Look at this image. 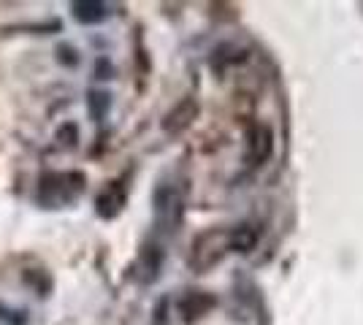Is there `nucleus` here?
<instances>
[{
  "label": "nucleus",
  "mask_w": 363,
  "mask_h": 325,
  "mask_svg": "<svg viewBox=\"0 0 363 325\" xmlns=\"http://www.w3.org/2000/svg\"><path fill=\"white\" fill-rule=\"evenodd\" d=\"M74 8L82 22H98L106 16V6H101V3H76Z\"/></svg>",
  "instance_id": "5"
},
{
  "label": "nucleus",
  "mask_w": 363,
  "mask_h": 325,
  "mask_svg": "<svg viewBox=\"0 0 363 325\" xmlns=\"http://www.w3.org/2000/svg\"><path fill=\"white\" fill-rule=\"evenodd\" d=\"M228 252H233V233L230 228H212L206 233H198L190 252V266L196 271H206L217 266Z\"/></svg>",
  "instance_id": "1"
},
{
  "label": "nucleus",
  "mask_w": 363,
  "mask_h": 325,
  "mask_svg": "<svg viewBox=\"0 0 363 325\" xmlns=\"http://www.w3.org/2000/svg\"><path fill=\"white\" fill-rule=\"evenodd\" d=\"M179 309L187 314V320H198L201 314H206L209 309H214V298L203 293H190L179 304Z\"/></svg>",
  "instance_id": "4"
},
{
  "label": "nucleus",
  "mask_w": 363,
  "mask_h": 325,
  "mask_svg": "<svg viewBox=\"0 0 363 325\" xmlns=\"http://www.w3.org/2000/svg\"><path fill=\"white\" fill-rule=\"evenodd\" d=\"M247 152H250V160L252 166H263L274 152V133L269 125L255 122L247 133Z\"/></svg>",
  "instance_id": "3"
},
{
  "label": "nucleus",
  "mask_w": 363,
  "mask_h": 325,
  "mask_svg": "<svg viewBox=\"0 0 363 325\" xmlns=\"http://www.w3.org/2000/svg\"><path fill=\"white\" fill-rule=\"evenodd\" d=\"M184 215V201H182L179 190L171 185H163L155 193V217L163 225V231H177Z\"/></svg>",
  "instance_id": "2"
}]
</instances>
